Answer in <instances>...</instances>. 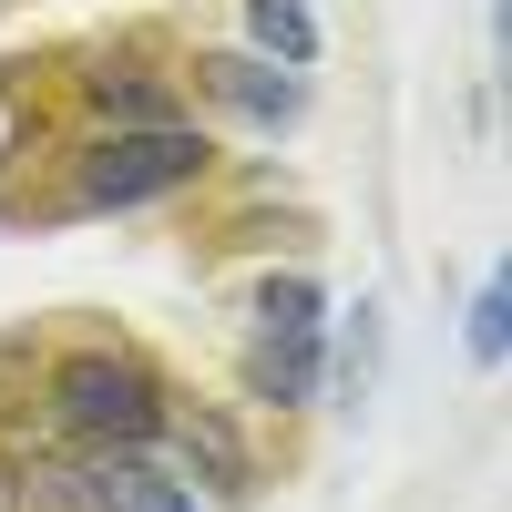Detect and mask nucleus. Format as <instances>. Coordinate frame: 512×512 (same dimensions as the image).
Segmentation results:
<instances>
[{"label":"nucleus","instance_id":"obj_7","mask_svg":"<svg viewBox=\"0 0 512 512\" xmlns=\"http://www.w3.org/2000/svg\"><path fill=\"white\" fill-rule=\"evenodd\" d=\"M246 31H256V52H277L287 72L318 62V21H308V0H246Z\"/></svg>","mask_w":512,"mask_h":512},{"label":"nucleus","instance_id":"obj_1","mask_svg":"<svg viewBox=\"0 0 512 512\" xmlns=\"http://www.w3.org/2000/svg\"><path fill=\"white\" fill-rule=\"evenodd\" d=\"M52 420L72 441H93V451H154L164 431H175L164 379L144 359H123V349H72L52 369Z\"/></svg>","mask_w":512,"mask_h":512},{"label":"nucleus","instance_id":"obj_5","mask_svg":"<svg viewBox=\"0 0 512 512\" xmlns=\"http://www.w3.org/2000/svg\"><path fill=\"white\" fill-rule=\"evenodd\" d=\"M72 502H82V512H205L195 482L154 472V461H134V451H103L93 472H72Z\"/></svg>","mask_w":512,"mask_h":512},{"label":"nucleus","instance_id":"obj_2","mask_svg":"<svg viewBox=\"0 0 512 512\" xmlns=\"http://www.w3.org/2000/svg\"><path fill=\"white\" fill-rule=\"evenodd\" d=\"M205 164H216V144L195 134V123H154V134H103L72 154V216H123V205H164L185 195Z\"/></svg>","mask_w":512,"mask_h":512},{"label":"nucleus","instance_id":"obj_8","mask_svg":"<svg viewBox=\"0 0 512 512\" xmlns=\"http://www.w3.org/2000/svg\"><path fill=\"white\" fill-rule=\"evenodd\" d=\"M502 318H512V297H502V277H492V287L472 297V359H482V369H502Z\"/></svg>","mask_w":512,"mask_h":512},{"label":"nucleus","instance_id":"obj_6","mask_svg":"<svg viewBox=\"0 0 512 512\" xmlns=\"http://www.w3.org/2000/svg\"><path fill=\"white\" fill-rule=\"evenodd\" d=\"M82 103H93L113 134H154V123H185V93H175V82H154L144 62H113V52L82 72Z\"/></svg>","mask_w":512,"mask_h":512},{"label":"nucleus","instance_id":"obj_4","mask_svg":"<svg viewBox=\"0 0 512 512\" xmlns=\"http://www.w3.org/2000/svg\"><path fill=\"white\" fill-rule=\"evenodd\" d=\"M195 82H205L226 113L267 123V134H287V123L308 113V82H297L287 62H256V52H195Z\"/></svg>","mask_w":512,"mask_h":512},{"label":"nucleus","instance_id":"obj_3","mask_svg":"<svg viewBox=\"0 0 512 512\" xmlns=\"http://www.w3.org/2000/svg\"><path fill=\"white\" fill-rule=\"evenodd\" d=\"M246 379H256V400H318V379H328V297L308 277H267L256 287V338H246Z\"/></svg>","mask_w":512,"mask_h":512}]
</instances>
